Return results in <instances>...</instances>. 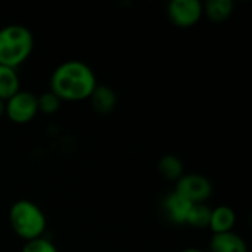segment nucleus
Masks as SVG:
<instances>
[{
  "label": "nucleus",
  "instance_id": "nucleus-1",
  "mask_svg": "<svg viewBox=\"0 0 252 252\" xmlns=\"http://www.w3.org/2000/svg\"><path fill=\"white\" fill-rule=\"evenodd\" d=\"M49 86L50 92L62 102H83L93 93L97 78L90 65L78 59H69L53 69Z\"/></svg>",
  "mask_w": 252,
  "mask_h": 252
},
{
  "label": "nucleus",
  "instance_id": "nucleus-2",
  "mask_svg": "<svg viewBox=\"0 0 252 252\" xmlns=\"http://www.w3.org/2000/svg\"><path fill=\"white\" fill-rule=\"evenodd\" d=\"M34 50V35L22 24H9L0 28V65L18 68L28 61Z\"/></svg>",
  "mask_w": 252,
  "mask_h": 252
},
{
  "label": "nucleus",
  "instance_id": "nucleus-3",
  "mask_svg": "<svg viewBox=\"0 0 252 252\" xmlns=\"http://www.w3.org/2000/svg\"><path fill=\"white\" fill-rule=\"evenodd\" d=\"M9 224L18 238L28 242L44 235L47 219L37 204L28 199H19L9 210Z\"/></svg>",
  "mask_w": 252,
  "mask_h": 252
},
{
  "label": "nucleus",
  "instance_id": "nucleus-4",
  "mask_svg": "<svg viewBox=\"0 0 252 252\" xmlns=\"http://www.w3.org/2000/svg\"><path fill=\"white\" fill-rule=\"evenodd\" d=\"M38 114L37 94L28 90H19L4 102V115L13 124L24 126L31 123Z\"/></svg>",
  "mask_w": 252,
  "mask_h": 252
},
{
  "label": "nucleus",
  "instance_id": "nucleus-5",
  "mask_svg": "<svg viewBox=\"0 0 252 252\" xmlns=\"http://www.w3.org/2000/svg\"><path fill=\"white\" fill-rule=\"evenodd\" d=\"M174 190L192 204H205L213 195V183L198 173H185L174 186Z\"/></svg>",
  "mask_w": 252,
  "mask_h": 252
},
{
  "label": "nucleus",
  "instance_id": "nucleus-6",
  "mask_svg": "<svg viewBox=\"0 0 252 252\" xmlns=\"http://www.w3.org/2000/svg\"><path fill=\"white\" fill-rule=\"evenodd\" d=\"M167 16L177 28H190L204 16V4L199 0H173L167 6Z\"/></svg>",
  "mask_w": 252,
  "mask_h": 252
},
{
  "label": "nucleus",
  "instance_id": "nucleus-7",
  "mask_svg": "<svg viewBox=\"0 0 252 252\" xmlns=\"http://www.w3.org/2000/svg\"><path fill=\"white\" fill-rule=\"evenodd\" d=\"M192 205H193L192 202H189L186 198L179 195L176 190L168 193L164 199V210L168 219L176 224H186Z\"/></svg>",
  "mask_w": 252,
  "mask_h": 252
},
{
  "label": "nucleus",
  "instance_id": "nucleus-8",
  "mask_svg": "<svg viewBox=\"0 0 252 252\" xmlns=\"http://www.w3.org/2000/svg\"><path fill=\"white\" fill-rule=\"evenodd\" d=\"M92 108L102 115L111 114L118 102L117 93L112 87L106 86V84H97L93 90V93L89 97Z\"/></svg>",
  "mask_w": 252,
  "mask_h": 252
},
{
  "label": "nucleus",
  "instance_id": "nucleus-9",
  "mask_svg": "<svg viewBox=\"0 0 252 252\" xmlns=\"http://www.w3.org/2000/svg\"><path fill=\"white\" fill-rule=\"evenodd\" d=\"M236 224V213L229 205H219L216 208H211V219L208 229L213 232V235L227 233L233 232V227Z\"/></svg>",
  "mask_w": 252,
  "mask_h": 252
},
{
  "label": "nucleus",
  "instance_id": "nucleus-10",
  "mask_svg": "<svg viewBox=\"0 0 252 252\" xmlns=\"http://www.w3.org/2000/svg\"><path fill=\"white\" fill-rule=\"evenodd\" d=\"M211 252H248V245L242 236L235 232L213 235L210 241Z\"/></svg>",
  "mask_w": 252,
  "mask_h": 252
},
{
  "label": "nucleus",
  "instance_id": "nucleus-11",
  "mask_svg": "<svg viewBox=\"0 0 252 252\" xmlns=\"http://www.w3.org/2000/svg\"><path fill=\"white\" fill-rule=\"evenodd\" d=\"M204 4V15L216 24L227 21L233 10H235V3L233 0H208Z\"/></svg>",
  "mask_w": 252,
  "mask_h": 252
},
{
  "label": "nucleus",
  "instance_id": "nucleus-12",
  "mask_svg": "<svg viewBox=\"0 0 252 252\" xmlns=\"http://www.w3.org/2000/svg\"><path fill=\"white\" fill-rule=\"evenodd\" d=\"M21 90V80L15 68L0 65V99L6 102Z\"/></svg>",
  "mask_w": 252,
  "mask_h": 252
},
{
  "label": "nucleus",
  "instance_id": "nucleus-13",
  "mask_svg": "<svg viewBox=\"0 0 252 252\" xmlns=\"http://www.w3.org/2000/svg\"><path fill=\"white\" fill-rule=\"evenodd\" d=\"M158 171L165 180L176 183L185 174V167L177 155L167 154L161 157V159L158 161Z\"/></svg>",
  "mask_w": 252,
  "mask_h": 252
},
{
  "label": "nucleus",
  "instance_id": "nucleus-14",
  "mask_svg": "<svg viewBox=\"0 0 252 252\" xmlns=\"http://www.w3.org/2000/svg\"><path fill=\"white\" fill-rule=\"evenodd\" d=\"M211 208L207 204H193L186 224L193 229H207L210 226Z\"/></svg>",
  "mask_w": 252,
  "mask_h": 252
},
{
  "label": "nucleus",
  "instance_id": "nucleus-15",
  "mask_svg": "<svg viewBox=\"0 0 252 252\" xmlns=\"http://www.w3.org/2000/svg\"><path fill=\"white\" fill-rule=\"evenodd\" d=\"M62 100L52 93L50 90L43 92L41 94L37 96V106H38V112H43L46 115H53L61 109Z\"/></svg>",
  "mask_w": 252,
  "mask_h": 252
},
{
  "label": "nucleus",
  "instance_id": "nucleus-16",
  "mask_svg": "<svg viewBox=\"0 0 252 252\" xmlns=\"http://www.w3.org/2000/svg\"><path fill=\"white\" fill-rule=\"evenodd\" d=\"M21 252H59V250L56 248V245L52 241L41 236L38 239L25 242Z\"/></svg>",
  "mask_w": 252,
  "mask_h": 252
},
{
  "label": "nucleus",
  "instance_id": "nucleus-17",
  "mask_svg": "<svg viewBox=\"0 0 252 252\" xmlns=\"http://www.w3.org/2000/svg\"><path fill=\"white\" fill-rule=\"evenodd\" d=\"M180 252H205V251H202V250H199V248H186V250H182Z\"/></svg>",
  "mask_w": 252,
  "mask_h": 252
},
{
  "label": "nucleus",
  "instance_id": "nucleus-18",
  "mask_svg": "<svg viewBox=\"0 0 252 252\" xmlns=\"http://www.w3.org/2000/svg\"><path fill=\"white\" fill-rule=\"evenodd\" d=\"M3 115H4V102L0 99V118H1Z\"/></svg>",
  "mask_w": 252,
  "mask_h": 252
}]
</instances>
